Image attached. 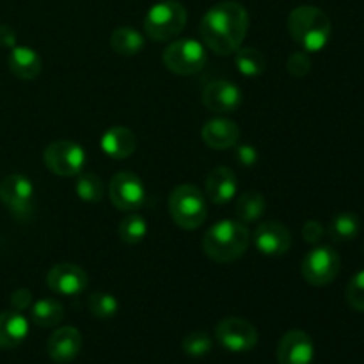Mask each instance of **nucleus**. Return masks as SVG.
<instances>
[{"instance_id": "3", "label": "nucleus", "mask_w": 364, "mask_h": 364, "mask_svg": "<svg viewBox=\"0 0 364 364\" xmlns=\"http://www.w3.org/2000/svg\"><path fill=\"white\" fill-rule=\"evenodd\" d=\"M251 244V233L238 220H219L206 231L203 249L217 263H231L245 255Z\"/></svg>"}, {"instance_id": "31", "label": "nucleus", "mask_w": 364, "mask_h": 364, "mask_svg": "<svg viewBox=\"0 0 364 364\" xmlns=\"http://www.w3.org/2000/svg\"><path fill=\"white\" fill-rule=\"evenodd\" d=\"M347 302L352 309L364 313V270L355 274L348 283Z\"/></svg>"}, {"instance_id": "8", "label": "nucleus", "mask_w": 364, "mask_h": 364, "mask_svg": "<svg viewBox=\"0 0 364 364\" xmlns=\"http://www.w3.org/2000/svg\"><path fill=\"white\" fill-rule=\"evenodd\" d=\"M34 185L27 176L9 174L0 181V201L18 220H27L34 213Z\"/></svg>"}, {"instance_id": "1", "label": "nucleus", "mask_w": 364, "mask_h": 364, "mask_svg": "<svg viewBox=\"0 0 364 364\" xmlns=\"http://www.w3.org/2000/svg\"><path fill=\"white\" fill-rule=\"evenodd\" d=\"M249 31V13L240 2L226 0L206 11L199 34L206 48L217 55H231L240 48Z\"/></svg>"}, {"instance_id": "14", "label": "nucleus", "mask_w": 364, "mask_h": 364, "mask_svg": "<svg viewBox=\"0 0 364 364\" xmlns=\"http://www.w3.org/2000/svg\"><path fill=\"white\" fill-rule=\"evenodd\" d=\"M203 103L212 112H235L242 105V89L230 80L212 82L203 91Z\"/></svg>"}, {"instance_id": "23", "label": "nucleus", "mask_w": 364, "mask_h": 364, "mask_svg": "<svg viewBox=\"0 0 364 364\" xmlns=\"http://www.w3.org/2000/svg\"><path fill=\"white\" fill-rule=\"evenodd\" d=\"M361 231V219L354 212H341L333 217L329 235L334 242H350Z\"/></svg>"}, {"instance_id": "24", "label": "nucleus", "mask_w": 364, "mask_h": 364, "mask_svg": "<svg viewBox=\"0 0 364 364\" xmlns=\"http://www.w3.org/2000/svg\"><path fill=\"white\" fill-rule=\"evenodd\" d=\"M32 322L39 327H53L60 323L64 316V308L55 299H41L34 302L31 309Z\"/></svg>"}, {"instance_id": "19", "label": "nucleus", "mask_w": 364, "mask_h": 364, "mask_svg": "<svg viewBox=\"0 0 364 364\" xmlns=\"http://www.w3.org/2000/svg\"><path fill=\"white\" fill-rule=\"evenodd\" d=\"M7 66L11 73L20 80H34L41 73L43 60L31 46H13L7 57Z\"/></svg>"}, {"instance_id": "35", "label": "nucleus", "mask_w": 364, "mask_h": 364, "mask_svg": "<svg viewBox=\"0 0 364 364\" xmlns=\"http://www.w3.org/2000/svg\"><path fill=\"white\" fill-rule=\"evenodd\" d=\"M237 160L244 167H252L256 164V160H258V153H256V149L252 146L242 144L237 149Z\"/></svg>"}, {"instance_id": "30", "label": "nucleus", "mask_w": 364, "mask_h": 364, "mask_svg": "<svg viewBox=\"0 0 364 364\" xmlns=\"http://www.w3.org/2000/svg\"><path fill=\"white\" fill-rule=\"evenodd\" d=\"M181 348L191 358H203L212 350V338L205 331H192L183 338Z\"/></svg>"}, {"instance_id": "9", "label": "nucleus", "mask_w": 364, "mask_h": 364, "mask_svg": "<svg viewBox=\"0 0 364 364\" xmlns=\"http://www.w3.org/2000/svg\"><path fill=\"white\" fill-rule=\"evenodd\" d=\"M341 259L331 247H316L302 262V276L313 287H327L340 274Z\"/></svg>"}, {"instance_id": "16", "label": "nucleus", "mask_w": 364, "mask_h": 364, "mask_svg": "<svg viewBox=\"0 0 364 364\" xmlns=\"http://www.w3.org/2000/svg\"><path fill=\"white\" fill-rule=\"evenodd\" d=\"M48 355L52 361L64 364L71 363L82 350V334L75 327H60L53 331L48 340Z\"/></svg>"}, {"instance_id": "28", "label": "nucleus", "mask_w": 364, "mask_h": 364, "mask_svg": "<svg viewBox=\"0 0 364 364\" xmlns=\"http://www.w3.org/2000/svg\"><path fill=\"white\" fill-rule=\"evenodd\" d=\"M75 192L82 201L100 203L105 194V187H103L102 178L92 173H84L78 176L77 183H75Z\"/></svg>"}, {"instance_id": "5", "label": "nucleus", "mask_w": 364, "mask_h": 364, "mask_svg": "<svg viewBox=\"0 0 364 364\" xmlns=\"http://www.w3.org/2000/svg\"><path fill=\"white\" fill-rule=\"evenodd\" d=\"M169 212L183 230H198L206 219V198L194 185H180L169 196Z\"/></svg>"}, {"instance_id": "4", "label": "nucleus", "mask_w": 364, "mask_h": 364, "mask_svg": "<svg viewBox=\"0 0 364 364\" xmlns=\"http://www.w3.org/2000/svg\"><path fill=\"white\" fill-rule=\"evenodd\" d=\"M187 9L178 0L156 2L144 18L146 36L159 43L176 38L187 25Z\"/></svg>"}, {"instance_id": "27", "label": "nucleus", "mask_w": 364, "mask_h": 364, "mask_svg": "<svg viewBox=\"0 0 364 364\" xmlns=\"http://www.w3.org/2000/svg\"><path fill=\"white\" fill-rule=\"evenodd\" d=\"M146 235H148V224L144 217L139 213H130L119 223V238L124 244H139L144 240Z\"/></svg>"}, {"instance_id": "32", "label": "nucleus", "mask_w": 364, "mask_h": 364, "mask_svg": "<svg viewBox=\"0 0 364 364\" xmlns=\"http://www.w3.org/2000/svg\"><path fill=\"white\" fill-rule=\"evenodd\" d=\"M287 68L294 77H306L309 73V70H311V57L304 50L291 53L287 63Z\"/></svg>"}, {"instance_id": "7", "label": "nucleus", "mask_w": 364, "mask_h": 364, "mask_svg": "<svg viewBox=\"0 0 364 364\" xmlns=\"http://www.w3.org/2000/svg\"><path fill=\"white\" fill-rule=\"evenodd\" d=\"M43 159L48 171L57 176H77L85 166V149L78 142L60 139L46 146Z\"/></svg>"}, {"instance_id": "12", "label": "nucleus", "mask_w": 364, "mask_h": 364, "mask_svg": "<svg viewBox=\"0 0 364 364\" xmlns=\"http://www.w3.org/2000/svg\"><path fill=\"white\" fill-rule=\"evenodd\" d=\"M46 284L50 290L64 297H75L87 288V274L73 263H59L48 270Z\"/></svg>"}, {"instance_id": "13", "label": "nucleus", "mask_w": 364, "mask_h": 364, "mask_svg": "<svg viewBox=\"0 0 364 364\" xmlns=\"http://www.w3.org/2000/svg\"><path fill=\"white\" fill-rule=\"evenodd\" d=\"M315 358V345L311 336L301 329L288 331L277 345L279 364H311Z\"/></svg>"}, {"instance_id": "17", "label": "nucleus", "mask_w": 364, "mask_h": 364, "mask_svg": "<svg viewBox=\"0 0 364 364\" xmlns=\"http://www.w3.org/2000/svg\"><path fill=\"white\" fill-rule=\"evenodd\" d=\"M201 137L205 144L212 149H230L240 139V130L231 119L215 117L206 121L201 130Z\"/></svg>"}, {"instance_id": "33", "label": "nucleus", "mask_w": 364, "mask_h": 364, "mask_svg": "<svg viewBox=\"0 0 364 364\" xmlns=\"http://www.w3.org/2000/svg\"><path fill=\"white\" fill-rule=\"evenodd\" d=\"M323 233H326V230H323V226L318 220H308L304 228H302V237H304L308 244H318L323 238Z\"/></svg>"}, {"instance_id": "29", "label": "nucleus", "mask_w": 364, "mask_h": 364, "mask_svg": "<svg viewBox=\"0 0 364 364\" xmlns=\"http://www.w3.org/2000/svg\"><path fill=\"white\" fill-rule=\"evenodd\" d=\"M87 308L92 316L100 320H109L116 316L117 309H119V302L114 297L112 294L107 291H96V294L89 295L87 299Z\"/></svg>"}, {"instance_id": "18", "label": "nucleus", "mask_w": 364, "mask_h": 364, "mask_svg": "<svg viewBox=\"0 0 364 364\" xmlns=\"http://www.w3.org/2000/svg\"><path fill=\"white\" fill-rule=\"evenodd\" d=\"M237 176L228 167H215L206 176V198L215 205H226L237 194Z\"/></svg>"}, {"instance_id": "15", "label": "nucleus", "mask_w": 364, "mask_h": 364, "mask_svg": "<svg viewBox=\"0 0 364 364\" xmlns=\"http://www.w3.org/2000/svg\"><path fill=\"white\" fill-rule=\"evenodd\" d=\"M255 245L265 256L287 255L291 245V235L281 223H263L255 231Z\"/></svg>"}, {"instance_id": "26", "label": "nucleus", "mask_w": 364, "mask_h": 364, "mask_svg": "<svg viewBox=\"0 0 364 364\" xmlns=\"http://www.w3.org/2000/svg\"><path fill=\"white\" fill-rule=\"evenodd\" d=\"M235 64H237L238 71L245 77H258L265 71L267 59L256 48H238L235 52Z\"/></svg>"}, {"instance_id": "36", "label": "nucleus", "mask_w": 364, "mask_h": 364, "mask_svg": "<svg viewBox=\"0 0 364 364\" xmlns=\"http://www.w3.org/2000/svg\"><path fill=\"white\" fill-rule=\"evenodd\" d=\"M0 46H6V48L16 46V32L11 25H0Z\"/></svg>"}, {"instance_id": "2", "label": "nucleus", "mask_w": 364, "mask_h": 364, "mask_svg": "<svg viewBox=\"0 0 364 364\" xmlns=\"http://www.w3.org/2000/svg\"><path fill=\"white\" fill-rule=\"evenodd\" d=\"M288 31L291 39L304 52L315 53L326 48L333 34L329 16L315 6H299L288 16Z\"/></svg>"}, {"instance_id": "34", "label": "nucleus", "mask_w": 364, "mask_h": 364, "mask_svg": "<svg viewBox=\"0 0 364 364\" xmlns=\"http://www.w3.org/2000/svg\"><path fill=\"white\" fill-rule=\"evenodd\" d=\"M11 306H13V309H16L20 313L23 309H28L32 306V294L28 290H25V288H20V290H16L11 295Z\"/></svg>"}, {"instance_id": "22", "label": "nucleus", "mask_w": 364, "mask_h": 364, "mask_svg": "<svg viewBox=\"0 0 364 364\" xmlns=\"http://www.w3.org/2000/svg\"><path fill=\"white\" fill-rule=\"evenodd\" d=\"M110 48L123 57H135L144 48V36L134 27H117L110 36Z\"/></svg>"}, {"instance_id": "10", "label": "nucleus", "mask_w": 364, "mask_h": 364, "mask_svg": "<svg viewBox=\"0 0 364 364\" xmlns=\"http://www.w3.org/2000/svg\"><path fill=\"white\" fill-rule=\"evenodd\" d=\"M215 338L226 350L242 354V352H249L256 347L258 331L247 320L230 316L217 323Z\"/></svg>"}, {"instance_id": "21", "label": "nucleus", "mask_w": 364, "mask_h": 364, "mask_svg": "<svg viewBox=\"0 0 364 364\" xmlns=\"http://www.w3.org/2000/svg\"><path fill=\"white\" fill-rule=\"evenodd\" d=\"M28 336V320L16 309L0 313V348H16Z\"/></svg>"}, {"instance_id": "25", "label": "nucleus", "mask_w": 364, "mask_h": 364, "mask_svg": "<svg viewBox=\"0 0 364 364\" xmlns=\"http://www.w3.org/2000/svg\"><path fill=\"white\" fill-rule=\"evenodd\" d=\"M267 201L262 192L249 191L242 194L237 201V217L242 224H249L258 220L265 212Z\"/></svg>"}, {"instance_id": "6", "label": "nucleus", "mask_w": 364, "mask_h": 364, "mask_svg": "<svg viewBox=\"0 0 364 364\" xmlns=\"http://www.w3.org/2000/svg\"><path fill=\"white\" fill-rule=\"evenodd\" d=\"M164 66L176 75H196L205 68L206 48L192 38L178 39L164 50Z\"/></svg>"}, {"instance_id": "11", "label": "nucleus", "mask_w": 364, "mask_h": 364, "mask_svg": "<svg viewBox=\"0 0 364 364\" xmlns=\"http://www.w3.org/2000/svg\"><path fill=\"white\" fill-rule=\"evenodd\" d=\"M109 198L110 203L121 212H135L146 201L144 183L132 173H117L110 180Z\"/></svg>"}, {"instance_id": "20", "label": "nucleus", "mask_w": 364, "mask_h": 364, "mask_svg": "<svg viewBox=\"0 0 364 364\" xmlns=\"http://www.w3.org/2000/svg\"><path fill=\"white\" fill-rule=\"evenodd\" d=\"M137 149V137L130 128L114 127L102 137V151L114 160H124Z\"/></svg>"}]
</instances>
